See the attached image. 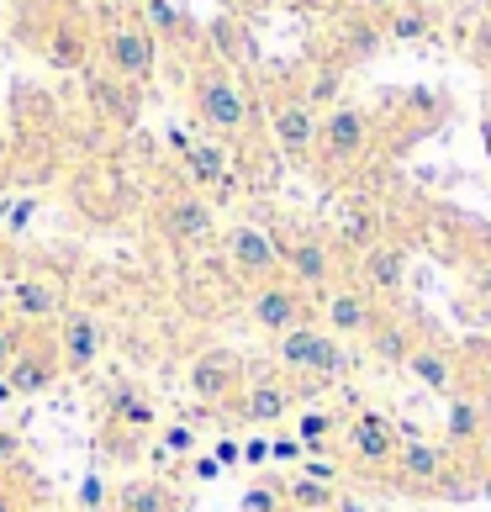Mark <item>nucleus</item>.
Here are the masks:
<instances>
[{
  "label": "nucleus",
  "instance_id": "dca6fc26",
  "mask_svg": "<svg viewBox=\"0 0 491 512\" xmlns=\"http://www.w3.org/2000/svg\"><path fill=\"white\" fill-rule=\"evenodd\" d=\"M64 375V359H59V344H53V328L48 333H27V344L16 349V359L6 365L0 381L11 386V396H43L53 381Z\"/></svg>",
  "mask_w": 491,
  "mask_h": 512
},
{
  "label": "nucleus",
  "instance_id": "58836bf2",
  "mask_svg": "<svg viewBox=\"0 0 491 512\" xmlns=\"http://www.w3.org/2000/svg\"><path fill=\"white\" fill-rule=\"evenodd\" d=\"M291 6H296V11H333L338 0H291Z\"/></svg>",
  "mask_w": 491,
  "mask_h": 512
},
{
  "label": "nucleus",
  "instance_id": "ddd939ff",
  "mask_svg": "<svg viewBox=\"0 0 491 512\" xmlns=\"http://www.w3.org/2000/svg\"><path fill=\"white\" fill-rule=\"evenodd\" d=\"M159 233L175 243V249H206V243L217 238V212L212 201H206L201 191H191V185H180V191H164L159 206Z\"/></svg>",
  "mask_w": 491,
  "mask_h": 512
},
{
  "label": "nucleus",
  "instance_id": "1a4fd4ad",
  "mask_svg": "<svg viewBox=\"0 0 491 512\" xmlns=\"http://www.w3.org/2000/svg\"><path fill=\"white\" fill-rule=\"evenodd\" d=\"M301 396H312V386L291 381V375H275V370H264V375L249 370L243 391L228 402V417L233 423H249V428H275L301 407Z\"/></svg>",
  "mask_w": 491,
  "mask_h": 512
},
{
  "label": "nucleus",
  "instance_id": "5701e85b",
  "mask_svg": "<svg viewBox=\"0 0 491 512\" xmlns=\"http://www.w3.org/2000/svg\"><path fill=\"white\" fill-rule=\"evenodd\" d=\"M132 16L154 32V43H175V48H196V22L185 16L180 0H127Z\"/></svg>",
  "mask_w": 491,
  "mask_h": 512
},
{
  "label": "nucleus",
  "instance_id": "4468645a",
  "mask_svg": "<svg viewBox=\"0 0 491 512\" xmlns=\"http://www.w3.org/2000/svg\"><path fill=\"white\" fill-rule=\"evenodd\" d=\"M249 322L259 333H291L301 328V322H317V301L307 291H296L286 275H275V280H264V286H249Z\"/></svg>",
  "mask_w": 491,
  "mask_h": 512
},
{
  "label": "nucleus",
  "instance_id": "6e6552de",
  "mask_svg": "<svg viewBox=\"0 0 491 512\" xmlns=\"http://www.w3.org/2000/svg\"><path fill=\"white\" fill-rule=\"evenodd\" d=\"M317 122H323V111H317L307 96H301V85L280 80V85L270 90V106H264V127H270V143H275V154H280V159L312 164Z\"/></svg>",
  "mask_w": 491,
  "mask_h": 512
},
{
  "label": "nucleus",
  "instance_id": "79ce46f5",
  "mask_svg": "<svg viewBox=\"0 0 491 512\" xmlns=\"http://www.w3.org/2000/svg\"><path fill=\"white\" fill-rule=\"evenodd\" d=\"M0 417H6V407H0Z\"/></svg>",
  "mask_w": 491,
  "mask_h": 512
},
{
  "label": "nucleus",
  "instance_id": "c756f323",
  "mask_svg": "<svg viewBox=\"0 0 491 512\" xmlns=\"http://www.w3.org/2000/svg\"><path fill=\"white\" fill-rule=\"evenodd\" d=\"M243 512H286V481H254L243 491Z\"/></svg>",
  "mask_w": 491,
  "mask_h": 512
},
{
  "label": "nucleus",
  "instance_id": "f257e3e1",
  "mask_svg": "<svg viewBox=\"0 0 491 512\" xmlns=\"http://www.w3.org/2000/svg\"><path fill=\"white\" fill-rule=\"evenodd\" d=\"M191 111H196V127L206 138L228 143V148H243L259 127V101L254 90L243 85V74L233 64L201 53L196 69H191Z\"/></svg>",
  "mask_w": 491,
  "mask_h": 512
},
{
  "label": "nucleus",
  "instance_id": "c85d7f7f",
  "mask_svg": "<svg viewBox=\"0 0 491 512\" xmlns=\"http://www.w3.org/2000/svg\"><path fill=\"white\" fill-rule=\"evenodd\" d=\"M344 417H349V412H333V407H307V412L296 417V439L307 444V449L328 444V439H338V428H344Z\"/></svg>",
  "mask_w": 491,
  "mask_h": 512
},
{
  "label": "nucleus",
  "instance_id": "e433bc0d",
  "mask_svg": "<svg viewBox=\"0 0 491 512\" xmlns=\"http://www.w3.org/2000/svg\"><path fill=\"white\" fill-rule=\"evenodd\" d=\"M270 460V439H254V444H243V465H264Z\"/></svg>",
  "mask_w": 491,
  "mask_h": 512
},
{
  "label": "nucleus",
  "instance_id": "9d476101",
  "mask_svg": "<svg viewBox=\"0 0 491 512\" xmlns=\"http://www.w3.org/2000/svg\"><path fill=\"white\" fill-rule=\"evenodd\" d=\"M386 312L391 307L375 301L360 280H338V286H328L323 296H317V322H323L333 338H344V344H365V338L381 328Z\"/></svg>",
  "mask_w": 491,
  "mask_h": 512
},
{
  "label": "nucleus",
  "instance_id": "423d86ee",
  "mask_svg": "<svg viewBox=\"0 0 491 512\" xmlns=\"http://www.w3.org/2000/svg\"><path fill=\"white\" fill-rule=\"evenodd\" d=\"M96 53H101L106 74H117V80L138 85V90L159 74V43H154V32H148L132 11H106L101 16Z\"/></svg>",
  "mask_w": 491,
  "mask_h": 512
},
{
  "label": "nucleus",
  "instance_id": "72a5a7b5",
  "mask_svg": "<svg viewBox=\"0 0 491 512\" xmlns=\"http://www.w3.org/2000/svg\"><path fill=\"white\" fill-rule=\"evenodd\" d=\"M465 465H470V476H476L481 486H491V423H486V433H481V444L465 454Z\"/></svg>",
  "mask_w": 491,
  "mask_h": 512
},
{
  "label": "nucleus",
  "instance_id": "7ed1b4c3",
  "mask_svg": "<svg viewBox=\"0 0 491 512\" xmlns=\"http://www.w3.org/2000/svg\"><path fill=\"white\" fill-rule=\"evenodd\" d=\"M270 354H275L280 375H291V381L312 386V391L338 386L349 375V365H354V349L344 344V338H333L323 322H301V328L280 333L270 344Z\"/></svg>",
  "mask_w": 491,
  "mask_h": 512
},
{
  "label": "nucleus",
  "instance_id": "393cba45",
  "mask_svg": "<svg viewBox=\"0 0 491 512\" xmlns=\"http://www.w3.org/2000/svg\"><path fill=\"white\" fill-rule=\"evenodd\" d=\"M117 512H180V491L159 476H132L117 486Z\"/></svg>",
  "mask_w": 491,
  "mask_h": 512
},
{
  "label": "nucleus",
  "instance_id": "aec40b11",
  "mask_svg": "<svg viewBox=\"0 0 491 512\" xmlns=\"http://www.w3.org/2000/svg\"><path fill=\"white\" fill-rule=\"evenodd\" d=\"M402 370L418 386H428L433 396H444V402H449V396H460V359L449 354L444 344H433V338H418V344L407 349Z\"/></svg>",
  "mask_w": 491,
  "mask_h": 512
},
{
  "label": "nucleus",
  "instance_id": "a19ab883",
  "mask_svg": "<svg viewBox=\"0 0 491 512\" xmlns=\"http://www.w3.org/2000/svg\"><path fill=\"white\" fill-rule=\"evenodd\" d=\"M486 154H491V111H486Z\"/></svg>",
  "mask_w": 491,
  "mask_h": 512
},
{
  "label": "nucleus",
  "instance_id": "0eeeda50",
  "mask_svg": "<svg viewBox=\"0 0 491 512\" xmlns=\"http://www.w3.org/2000/svg\"><path fill=\"white\" fill-rule=\"evenodd\" d=\"M396 449H402V428H396L386 412H375V407L349 412L344 428H338V454H344V470H354V476H365V481H381L386 476L391 460H396Z\"/></svg>",
  "mask_w": 491,
  "mask_h": 512
},
{
  "label": "nucleus",
  "instance_id": "bb28decb",
  "mask_svg": "<svg viewBox=\"0 0 491 512\" xmlns=\"http://www.w3.org/2000/svg\"><path fill=\"white\" fill-rule=\"evenodd\" d=\"M381 32H386V43H428L433 37V11L418 6V0H402V6H391L381 16Z\"/></svg>",
  "mask_w": 491,
  "mask_h": 512
},
{
  "label": "nucleus",
  "instance_id": "7c9ffc66",
  "mask_svg": "<svg viewBox=\"0 0 491 512\" xmlns=\"http://www.w3.org/2000/svg\"><path fill=\"white\" fill-rule=\"evenodd\" d=\"M460 275H465V291H470V296H476V301H491V249H476V254H470Z\"/></svg>",
  "mask_w": 491,
  "mask_h": 512
},
{
  "label": "nucleus",
  "instance_id": "c9c22d12",
  "mask_svg": "<svg viewBox=\"0 0 491 512\" xmlns=\"http://www.w3.org/2000/svg\"><path fill=\"white\" fill-rule=\"evenodd\" d=\"M27 507V497H22V491H16L6 476H0V512H22Z\"/></svg>",
  "mask_w": 491,
  "mask_h": 512
},
{
  "label": "nucleus",
  "instance_id": "473e14b6",
  "mask_svg": "<svg viewBox=\"0 0 491 512\" xmlns=\"http://www.w3.org/2000/svg\"><path fill=\"white\" fill-rule=\"evenodd\" d=\"M159 444L175 454V460H185V454H196V428L191 423H164L159 428Z\"/></svg>",
  "mask_w": 491,
  "mask_h": 512
},
{
  "label": "nucleus",
  "instance_id": "a878e982",
  "mask_svg": "<svg viewBox=\"0 0 491 512\" xmlns=\"http://www.w3.org/2000/svg\"><path fill=\"white\" fill-rule=\"evenodd\" d=\"M418 338H423V333H412V322H407V317H396V307H391V312L381 317V328H375L360 349H365L370 359H381V365H402L407 349L418 344Z\"/></svg>",
  "mask_w": 491,
  "mask_h": 512
},
{
  "label": "nucleus",
  "instance_id": "412c9836",
  "mask_svg": "<svg viewBox=\"0 0 491 512\" xmlns=\"http://www.w3.org/2000/svg\"><path fill=\"white\" fill-rule=\"evenodd\" d=\"M85 96L96 106V117H106L111 127H138V106H143L138 85L117 80L106 69H85Z\"/></svg>",
  "mask_w": 491,
  "mask_h": 512
},
{
  "label": "nucleus",
  "instance_id": "cd10ccee",
  "mask_svg": "<svg viewBox=\"0 0 491 512\" xmlns=\"http://www.w3.org/2000/svg\"><path fill=\"white\" fill-rule=\"evenodd\" d=\"M333 507H338V486L301 476V470L286 481V512H333Z\"/></svg>",
  "mask_w": 491,
  "mask_h": 512
},
{
  "label": "nucleus",
  "instance_id": "39448f33",
  "mask_svg": "<svg viewBox=\"0 0 491 512\" xmlns=\"http://www.w3.org/2000/svg\"><path fill=\"white\" fill-rule=\"evenodd\" d=\"M275 243H280V275H286L296 291H307L312 301L328 286H338V280H349V254L338 249L333 233H317V227H280Z\"/></svg>",
  "mask_w": 491,
  "mask_h": 512
},
{
  "label": "nucleus",
  "instance_id": "4c0bfd02",
  "mask_svg": "<svg viewBox=\"0 0 491 512\" xmlns=\"http://www.w3.org/2000/svg\"><path fill=\"white\" fill-rule=\"evenodd\" d=\"M391 6H402V0H354V11H365V16H375V22H381V16H386Z\"/></svg>",
  "mask_w": 491,
  "mask_h": 512
},
{
  "label": "nucleus",
  "instance_id": "a211bd4d",
  "mask_svg": "<svg viewBox=\"0 0 491 512\" xmlns=\"http://www.w3.org/2000/svg\"><path fill=\"white\" fill-rule=\"evenodd\" d=\"M0 307H6L16 322H27V328H53L64 312H69V301H64V286L59 280H48V275H16L6 296H0Z\"/></svg>",
  "mask_w": 491,
  "mask_h": 512
},
{
  "label": "nucleus",
  "instance_id": "9b49d317",
  "mask_svg": "<svg viewBox=\"0 0 491 512\" xmlns=\"http://www.w3.org/2000/svg\"><path fill=\"white\" fill-rule=\"evenodd\" d=\"M222 259L243 286H264V280L280 275V243L275 227L264 222H228L222 227Z\"/></svg>",
  "mask_w": 491,
  "mask_h": 512
},
{
  "label": "nucleus",
  "instance_id": "f704fd0d",
  "mask_svg": "<svg viewBox=\"0 0 491 512\" xmlns=\"http://www.w3.org/2000/svg\"><path fill=\"white\" fill-rule=\"evenodd\" d=\"M301 454H307V444H301L296 433L291 439H270V460H301Z\"/></svg>",
  "mask_w": 491,
  "mask_h": 512
},
{
  "label": "nucleus",
  "instance_id": "b1692460",
  "mask_svg": "<svg viewBox=\"0 0 491 512\" xmlns=\"http://www.w3.org/2000/svg\"><path fill=\"white\" fill-rule=\"evenodd\" d=\"M106 423H111V439H132V444H138V433L154 428L159 412H154V402H148L138 386H111V396H106Z\"/></svg>",
  "mask_w": 491,
  "mask_h": 512
},
{
  "label": "nucleus",
  "instance_id": "20e7f679",
  "mask_svg": "<svg viewBox=\"0 0 491 512\" xmlns=\"http://www.w3.org/2000/svg\"><path fill=\"white\" fill-rule=\"evenodd\" d=\"M375 138H381V117H375L370 106L360 101H338L323 111V122H317V148H312V169L328 180H344L354 175L365 159Z\"/></svg>",
  "mask_w": 491,
  "mask_h": 512
},
{
  "label": "nucleus",
  "instance_id": "f03ea898",
  "mask_svg": "<svg viewBox=\"0 0 491 512\" xmlns=\"http://www.w3.org/2000/svg\"><path fill=\"white\" fill-rule=\"evenodd\" d=\"M381 486L402 491V497H444V502H455V497H470L481 481L470 476V465L449 444L402 428V449H396V460L381 476Z\"/></svg>",
  "mask_w": 491,
  "mask_h": 512
},
{
  "label": "nucleus",
  "instance_id": "2eb2a0df",
  "mask_svg": "<svg viewBox=\"0 0 491 512\" xmlns=\"http://www.w3.org/2000/svg\"><path fill=\"white\" fill-rule=\"evenodd\" d=\"M349 280H360V286L375 296V301H386V307H396L407 291V249L402 243H370V249H360L349 259Z\"/></svg>",
  "mask_w": 491,
  "mask_h": 512
},
{
  "label": "nucleus",
  "instance_id": "2f4dec72",
  "mask_svg": "<svg viewBox=\"0 0 491 512\" xmlns=\"http://www.w3.org/2000/svg\"><path fill=\"white\" fill-rule=\"evenodd\" d=\"M27 322H16L6 307H0V375H6V365H11V359H16V349H22L27 344Z\"/></svg>",
  "mask_w": 491,
  "mask_h": 512
},
{
  "label": "nucleus",
  "instance_id": "4be33fe9",
  "mask_svg": "<svg viewBox=\"0 0 491 512\" xmlns=\"http://www.w3.org/2000/svg\"><path fill=\"white\" fill-rule=\"evenodd\" d=\"M486 423H491V402H481V396H449V412H444V439L439 444H449L465 460L470 449L481 444V433H486Z\"/></svg>",
  "mask_w": 491,
  "mask_h": 512
},
{
  "label": "nucleus",
  "instance_id": "f8f14e48",
  "mask_svg": "<svg viewBox=\"0 0 491 512\" xmlns=\"http://www.w3.org/2000/svg\"><path fill=\"white\" fill-rule=\"evenodd\" d=\"M185 381H191V396L201 407L228 412V402L243 391V381H249V359H243L238 349H228V344H212V349H201L191 359Z\"/></svg>",
  "mask_w": 491,
  "mask_h": 512
},
{
  "label": "nucleus",
  "instance_id": "f3484780",
  "mask_svg": "<svg viewBox=\"0 0 491 512\" xmlns=\"http://www.w3.org/2000/svg\"><path fill=\"white\" fill-rule=\"evenodd\" d=\"M180 164H185V185L201 191L206 201H222L233 191L238 169H233V148L217 143V138H196V143H180Z\"/></svg>",
  "mask_w": 491,
  "mask_h": 512
},
{
  "label": "nucleus",
  "instance_id": "6ab92c4d",
  "mask_svg": "<svg viewBox=\"0 0 491 512\" xmlns=\"http://www.w3.org/2000/svg\"><path fill=\"white\" fill-rule=\"evenodd\" d=\"M53 344H59L64 370H90L106 349V322L85 307H69L59 322H53Z\"/></svg>",
  "mask_w": 491,
  "mask_h": 512
},
{
  "label": "nucleus",
  "instance_id": "ea45409f",
  "mask_svg": "<svg viewBox=\"0 0 491 512\" xmlns=\"http://www.w3.org/2000/svg\"><path fill=\"white\" fill-rule=\"evenodd\" d=\"M22 512H53V507H48V502H37V497H32V502H27Z\"/></svg>",
  "mask_w": 491,
  "mask_h": 512
}]
</instances>
